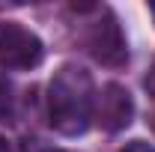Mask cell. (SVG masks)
Returning <instances> with one entry per match:
<instances>
[{
	"label": "cell",
	"mask_w": 155,
	"mask_h": 152,
	"mask_svg": "<svg viewBox=\"0 0 155 152\" xmlns=\"http://www.w3.org/2000/svg\"><path fill=\"white\" fill-rule=\"evenodd\" d=\"M134 119V98L122 84H104L96 93V104H93V122L104 131H122L128 128Z\"/></svg>",
	"instance_id": "cell-4"
},
{
	"label": "cell",
	"mask_w": 155,
	"mask_h": 152,
	"mask_svg": "<svg viewBox=\"0 0 155 152\" xmlns=\"http://www.w3.org/2000/svg\"><path fill=\"white\" fill-rule=\"evenodd\" d=\"M143 87H146L149 95H155V63H152V69H149V75H146V81H143Z\"/></svg>",
	"instance_id": "cell-8"
},
{
	"label": "cell",
	"mask_w": 155,
	"mask_h": 152,
	"mask_svg": "<svg viewBox=\"0 0 155 152\" xmlns=\"http://www.w3.org/2000/svg\"><path fill=\"white\" fill-rule=\"evenodd\" d=\"M15 111V95H12V84L6 81V78L0 75V122L3 119H9Z\"/></svg>",
	"instance_id": "cell-5"
},
{
	"label": "cell",
	"mask_w": 155,
	"mask_h": 152,
	"mask_svg": "<svg viewBox=\"0 0 155 152\" xmlns=\"http://www.w3.org/2000/svg\"><path fill=\"white\" fill-rule=\"evenodd\" d=\"M0 152H12V146H9V140H6V137H0Z\"/></svg>",
	"instance_id": "cell-9"
},
{
	"label": "cell",
	"mask_w": 155,
	"mask_h": 152,
	"mask_svg": "<svg viewBox=\"0 0 155 152\" xmlns=\"http://www.w3.org/2000/svg\"><path fill=\"white\" fill-rule=\"evenodd\" d=\"M27 152H66V149H57V146H45V143L33 140V143H27Z\"/></svg>",
	"instance_id": "cell-7"
},
{
	"label": "cell",
	"mask_w": 155,
	"mask_h": 152,
	"mask_svg": "<svg viewBox=\"0 0 155 152\" xmlns=\"http://www.w3.org/2000/svg\"><path fill=\"white\" fill-rule=\"evenodd\" d=\"M149 12H152V18H155V3H149Z\"/></svg>",
	"instance_id": "cell-10"
},
{
	"label": "cell",
	"mask_w": 155,
	"mask_h": 152,
	"mask_svg": "<svg viewBox=\"0 0 155 152\" xmlns=\"http://www.w3.org/2000/svg\"><path fill=\"white\" fill-rule=\"evenodd\" d=\"M96 87L87 69L78 63L60 66L48 84V122L63 137H78L93 122Z\"/></svg>",
	"instance_id": "cell-1"
},
{
	"label": "cell",
	"mask_w": 155,
	"mask_h": 152,
	"mask_svg": "<svg viewBox=\"0 0 155 152\" xmlns=\"http://www.w3.org/2000/svg\"><path fill=\"white\" fill-rule=\"evenodd\" d=\"M72 12H78L81 45L96 63L107 66V69H119L128 63V42L122 36V27L110 12V6L84 3V6H72Z\"/></svg>",
	"instance_id": "cell-2"
},
{
	"label": "cell",
	"mask_w": 155,
	"mask_h": 152,
	"mask_svg": "<svg viewBox=\"0 0 155 152\" xmlns=\"http://www.w3.org/2000/svg\"><path fill=\"white\" fill-rule=\"evenodd\" d=\"M45 60L42 39L18 21H0V63L6 69L30 72Z\"/></svg>",
	"instance_id": "cell-3"
},
{
	"label": "cell",
	"mask_w": 155,
	"mask_h": 152,
	"mask_svg": "<svg viewBox=\"0 0 155 152\" xmlns=\"http://www.w3.org/2000/svg\"><path fill=\"white\" fill-rule=\"evenodd\" d=\"M119 152H155V146L146 143V140H131V143H125Z\"/></svg>",
	"instance_id": "cell-6"
}]
</instances>
